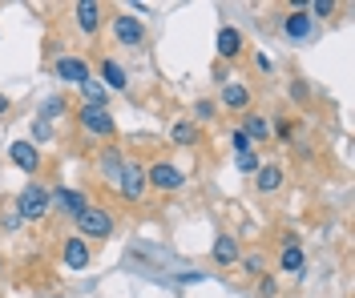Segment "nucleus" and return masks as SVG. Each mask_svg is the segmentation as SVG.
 <instances>
[{
	"mask_svg": "<svg viewBox=\"0 0 355 298\" xmlns=\"http://www.w3.org/2000/svg\"><path fill=\"white\" fill-rule=\"evenodd\" d=\"M77 230H81L77 238H97V242H105V238L113 234V214L89 202V206L77 214Z\"/></svg>",
	"mask_w": 355,
	"mask_h": 298,
	"instance_id": "nucleus-1",
	"label": "nucleus"
},
{
	"mask_svg": "<svg viewBox=\"0 0 355 298\" xmlns=\"http://www.w3.org/2000/svg\"><path fill=\"white\" fill-rule=\"evenodd\" d=\"M17 214H21L24 222H41L44 214H49V189L41 182H28L21 189V198H17Z\"/></svg>",
	"mask_w": 355,
	"mask_h": 298,
	"instance_id": "nucleus-2",
	"label": "nucleus"
},
{
	"mask_svg": "<svg viewBox=\"0 0 355 298\" xmlns=\"http://www.w3.org/2000/svg\"><path fill=\"white\" fill-rule=\"evenodd\" d=\"M77 121L89 138H113V113L105 105H81L77 109Z\"/></svg>",
	"mask_w": 355,
	"mask_h": 298,
	"instance_id": "nucleus-3",
	"label": "nucleus"
},
{
	"mask_svg": "<svg viewBox=\"0 0 355 298\" xmlns=\"http://www.w3.org/2000/svg\"><path fill=\"white\" fill-rule=\"evenodd\" d=\"M182 169L178 165H170V161H154L150 169H146V185H154V189H166V194H174V189H182Z\"/></svg>",
	"mask_w": 355,
	"mask_h": 298,
	"instance_id": "nucleus-4",
	"label": "nucleus"
},
{
	"mask_svg": "<svg viewBox=\"0 0 355 298\" xmlns=\"http://www.w3.org/2000/svg\"><path fill=\"white\" fill-rule=\"evenodd\" d=\"M113 37H117V45L137 48L146 41V24L137 21V17H130V12H121V17H113Z\"/></svg>",
	"mask_w": 355,
	"mask_h": 298,
	"instance_id": "nucleus-5",
	"label": "nucleus"
},
{
	"mask_svg": "<svg viewBox=\"0 0 355 298\" xmlns=\"http://www.w3.org/2000/svg\"><path fill=\"white\" fill-rule=\"evenodd\" d=\"M117 189H121L125 202H137V198L146 194V169H141L137 161H125V169H121V178H117Z\"/></svg>",
	"mask_w": 355,
	"mask_h": 298,
	"instance_id": "nucleus-6",
	"label": "nucleus"
},
{
	"mask_svg": "<svg viewBox=\"0 0 355 298\" xmlns=\"http://www.w3.org/2000/svg\"><path fill=\"white\" fill-rule=\"evenodd\" d=\"M8 158L17 161L24 174H33V178L41 174V149H37L33 141H12V145H8Z\"/></svg>",
	"mask_w": 355,
	"mask_h": 298,
	"instance_id": "nucleus-7",
	"label": "nucleus"
},
{
	"mask_svg": "<svg viewBox=\"0 0 355 298\" xmlns=\"http://www.w3.org/2000/svg\"><path fill=\"white\" fill-rule=\"evenodd\" d=\"M85 206H89V198L77 194V189H53V194H49V209H61L69 218H77Z\"/></svg>",
	"mask_w": 355,
	"mask_h": 298,
	"instance_id": "nucleus-8",
	"label": "nucleus"
},
{
	"mask_svg": "<svg viewBox=\"0 0 355 298\" xmlns=\"http://www.w3.org/2000/svg\"><path fill=\"white\" fill-rule=\"evenodd\" d=\"M53 73H57V81H69V85H77V89L89 81V65L81 57H61V61L53 65Z\"/></svg>",
	"mask_w": 355,
	"mask_h": 298,
	"instance_id": "nucleus-9",
	"label": "nucleus"
},
{
	"mask_svg": "<svg viewBox=\"0 0 355 298\" xmlns=\"http://www.w3.org/2000/svg\"><path fill=\"white\" fill-rule=\"evenodd\" d=\"M61 258H65V266L69 270H85L89 266V246H85V238H65V250H61Z\"/></svg>",
	"mask_w": 355,
	"mask_h": 298,
	"instance_id": "nucleus-10",
	"label": "nucleus"
},
{
	"mask_svg": "<svg viewBox=\"0 0 355 298\" xmlns=\"http://www.w3.org/2000/svg\"><path fill=\"white\" fill-rule=\"evenodd\" d=\"M73 12H77V28H81L85 37H93V32L101 28V4H93V0H81Z\"/></svg>",
	"mask_w": 355,
	"mask_h": 298,
	"instance_id": "nucleus-11",
	"label": "nucleus"
},
{
	"mask_svg": "<svg viewBox=\"0 0 355 298\" xmlns=\"http://www.w3.org/2000/svg\"><path fill=\"white\" fill-rule=\"evenodd\" d=\"M283 165H259V174H254V185H259V194H275V189H283Z\"/></svg>",
	"mask_w": 355,
	"mask_h": 298,
	"instance_id": "nucleus-12",
	"label": "nucleus"
},
{
	"mask_svg": "<svg viewBox=\"0 0 355 298\" xmlns=\"http://www.w3.org/2000/svg\"><path fill=\"white\" fill-rule=\"evenodd\" d=\"M239 53H243V32H239V28H230V24L218 28V57H230V61H234Z\"/></svg>",
	"mask_w": 355,
	"mask_h": 298,
	"instance_id": "nucleus-13",
	"label": "nucleus"
},
{
	"mask_svg": "<svg viewBox=\"0 0 355 298\" xmlns=\"http://www.w3.org/2000/svg\"><path fill=\"white\" fill-rule=\"evenodd\" d=\"M283 32H287L291 41H307L311 37V17L307 12H291V17H283Z\"/></svg>",
	"mask_w": 355,
	"mask_h": 298,
	"instance_id": "nucleus-14",
	"label": "nucleus"
},
{
	"mask_svg": "<svg viewBox=\"0 0 355 298\" xmlns=\"http://www.w3.org/2000/svg\"><path fill=\"white\" fill-rule=\"evenodd\" d=\"M214 262H218V266H234V262H239V242H234L230 234H222L218 242H214Z\"/></svg>",
	"mask_w": 355,
	"mask_h": 298,
	"instance_id": "nucleus-15",
	"label": "nucleus"
},
{
	"mask_svg": "<svg viewBox=\"0 0 355 298\" xmlns=\"http://www.w3.org/2000/svg\"><path fill=\"white\" fill-rule=\"evenodd\" d=\"M121 169H125V158H121L117 149H105V153H101V178L117 185V178H121Z\"/></svg>",
	"mask_w": 355,
	"mask_h": 298,
	"instance_id": "nucleus-16",
	"label": "nucleus"
},
{
	"mask_svg": "<svg viewBox=\"0 0 355 298\" xmlns=\"http://www.w3.org/2000/svg\"><path fill=\"white\" fill-rule=\"evenodd\" d=\"M279 270H283V274H303V250H299L295 242H287V246H283V258H279Z\"/></svg>",
	"mask_w": 355,
	"mask_h": 298,
	"instance_id": "nucleus-17",
	"label": "nucleus"
},
{
	"mask_svg": "<svg viewBox=\"0 0 355 298\" xmlns=\"http://www.w3.org/2000/svg\"><path fill=\"white\" fill-rule=\"evenodd\" d=\"M246 101H250V93H246L239 81L222 85V105H226V109H246Z\"/></svg>",
	"mask_w": 355,
	"mask_h": 298,
	"instance_id": "nucleus-18",
	"label": "nucleus"
},
{
	"mask_svg": "<svg viewBox=\"0 0 355 298\" xmlns=\"http://www.w3.org/2000/svg\"><path fill=\"white\" fill-rule=\"evenodd\" d=\"M243 133H246L250 141H266V138H270V125H266V117H259V113H246Z\"/></svg>",
	"mask_w": 355,
	"mask_h": 298,
	"instance_id": "nucleus-19",
	"label": "nucleus"
},
{
	"mask_svg": "<svg viewBox=\"0 0 355 298\" xmlns=\"http://www.w3.org/2000/svg\"><path fill=\"white\" fill-rule=\"evenodd\" d=\"M101 77H105V89H125V69L117 61H101Z\"/></svg>",
	"mask_w": 355,
	"mask_h": 298,
	"instance_id": "nucleus-20",
	"label": "nucleus"
},
{
	"mask_svg": "<svg viewBox=\"0 0 355 298\" xmlns=\"http://www.w3.org/2000/svg\"><path fill=\"white\" fill-rule=\"evenodd\" d=\"M81 93H85V105H105V109H110V89H105V85H97L93 77L81 85Z\"/></svg>",
	"mask_w": 355,
	"mask_h": 298,
	"instance_id": "nucleus-21",
	"label": "nucleus"
},
{
	"mask_svg": "<svg viewBox=\"0 0 355 298\" xmlns=\"http://www.w3.org/2000/svg\"><path fill=\"white\" fill-rule=\"evenodd\" d=\"M174 145H194V125L190 121H178L174 125Z\"/></svg>",
	"mask_w": 355,
	"mask_h": 298,
	"instance_id": "nucleus-22",
	"label": "nucleus"
},
{
	"mask_svg": "<svg viewBox=\"0 0 355 298\" xmlns=\"http://www.w3.org/2000/svg\"><path fill=\"white\" fill-rule=\"evenodd\" d=\"M230 141H234V153H239V158H243V153H250V138H246L243 129H234V133H230Z\"/></svg>",
	"mask_w": 355,
	"mask_h": 298,
	"instance_id": "nucleus-23",
	"label": "nucleus"
},
{
	"mask_svg": "<svg viewBox=\"0 0 355 298\" xmlns=\"http://www.w3.org/2000/svg\"><path fill=\"white\" fill-rule=\"evenodd\" d=\"M239 169H243V174H259V158H254V153H243V158H239Z\"/></svg>",
	"mask_w": 355,
	"mask_h": 298,
	"instance_id": "nucleus-24",
	"label": "nucleus"
},
{
	"mask_svg": "<svg viewBox=\"0 0 355 298\" xmlns=\"http://www.w3.org/2000/svg\"><path fill=\"white\" fill-rule=\"evenodd\" d=\"M21 222H24L21 214H17V209H8V214L0 218V230H17V226H21Z\"/></svg>",
	"mask_w": 355,
	"mask_h": 298,
	"instance_id": "nucleus-25",
	"label": "nucleus"
},
{
	"mask_svg": "<svg viewBox=\"0 0 355 298\" xmlns=\"http://www.w3.org/2000/svg\"><path fill=\"white\" fill-rule=\"evenodd\" d=\"M33 138H37V141H49V138H53L49 121H33Z\"/></svg>",
	"mask_w": 355,
	"mask_h": 298,
	"instance_id": "nucleus-26",
	"label": "nucleus"
},
{
	"mask_svg": "<svg viewBox=\"0 0 355 298\" xmlns=\"http://www.w3.org/2000/svg\"><path fill=\"white\" fill-rule=\"evenodd\" d=\"M311 12H315V17H331L335 4H331V0H319V4H311Z\"/></svg>",
	"mask_w": 355,
	"mask_h": 298,
	"instance_id": "nucleus-27",
	"label": "nucleus"
},
{
	"mask_svg": "<svg viewBox=\"0 0 355 298\" xmlns=\"http://www.w3.org/2000/svg\"><path fill=\"white\" fill-rule=\"evenodd\" d=\"M246 270L259 274V270H263V254H246Z\"/></svg>",
	"mask_w": 355,
	"mask_h": 298,
	"instance_id": "nucleus-28",
	"label": "nucleus"
},
{
	"mask_svg": "<svg viewBox=\"0 0 355 298\" xmlns=\"http://www.w3.org/2000/svg\"><path fill=\"white\" fill-rule=\"evenodd\" d=\"M194 117H198V121H206V117H214V105H210V101H198V109H194Z\"/></svg>",
	"mask_w": 355,
	"mask_h": 298,
	"instance_id": "nucleus-29",
	"label": "nucleus"
},
{
	"mask_svg": "<svg viewBox=\"0 0 355 298\" xmlns=\"http://www.w3.org/2000/svg\"><path fill=\"white\" fill-rule=\"evenodd\" d=\"M259 290H263V295L270 298V295H275V278H263V282H259Z\"/></svg>",
	"mask_w": 355,
	"mask_h": 298,
	"instance_id": "nucleus-30",
	"label": "nucleus"
},
{
	"mask_svg": "<svg viewBox=\"0 0 355 298\" xmlns=\"http://www.w3.org/2000/svg\"><path fill=\"white\" fill-rule=\"evenodd\" d=\"M254 65H259L263 73H270V57H266V53H259V57H254Z\"/></svg>",
	"mask_w": 355,
	"mask_h": 298,
	"instance_id": "nucleus-31",
	"label": "nucleus"
},
{
	"mask_svg": "<svg viewBox=\"0 0 355 298\" xmlns=\"http://www.w3.org/2000/svg\"><path fill=\"white\" fill-rule=\"evenodd\" d=\"M8 113V97H4V93H0V117Z\"/></svg>",
	"mask_w": 355,
	"mask_h": 298,
	"instance_id": "nucleus-32",
	"label": "nucleus"
}]
</instances>
